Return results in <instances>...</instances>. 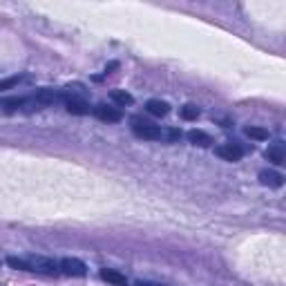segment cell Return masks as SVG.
<instances>
[{
	"mask_svg": "<svg viewBox=\"0 0 286 286\" xmlns=\"http://www.w3.org/2000/svg\"><path fill=\"white\" fill-rule=\"evenodd\" d=\"M132 132H134L139 139H148V141H161V128L154 126V123L146 121L141 116H132Z\"/></svg>",
	"mask_w": 286,
	"mask_h": 286,
	"instance_id": "6da1fadb",
	"label": "cell"
},
{
	"mask_svg": "<svg viewBox=\"0 0 286 286\" xmlns=\"http://www.w3.org/2000/svg\"><path fill=\"white\" fill-rule=\"evenodd\" d=\"M30 266L32 270H36V273H42V275H58L60 273V266L56 264L54 260H50V257H30Z\"/></svg>",
	"mask_w": 286,
	"mask_h": 286,
	"instance_id": "7a4b0ae2",
	"label": "cell"
},
{
	"mask_svg": "<svg viewBox=\"0 0 286 286\" xmlns=\"http://www.w3.org/2000/svg\"><path fill=\"white\" fill-rule=\"evenodd\" d=\"M58 266H60V273L70 275V278H85L88 275V266L80 260H76V257H65Z\"/></svg>",
	"mask_w": 286,
	"mask_h": 286,
	"instance_id": "3957f363",
	"label": "cell"
},
{
	"mask_svg": "<svg viewBox=\"0 0 286 286\" xmlns=\"http://www.w3.org/2000/svg\"><path fill=\"white\" fill-rule=\"evenodd\" d=\"M214 154L222 156L224 161H240L242 154H244V150H242L240 146H235V143H224V146L214 148Z\"/></svg>",
	"mask_w": 286,
	"mask_h": 286,
	"instance_id": "277c9868",
	"label": "cell"
},
{
	"mask_svg": "<svg viewBox=\"0 0 286 286\" xmlns=\"http://www.w3.org/2000/svg\"><path fill=\"white\" fill-rule=\"evenodd\" d=\"M94 114H96L101 121H108V123H116V121H121V118H123L121 110L108 108V106H96V108H94Z\"/></svg>",
	"mask_w": 286,
	"mask_h": 286,
	"instance_id": "5b68a950",
	"label": "cell"
},
{
	"mask_svg": "<svg viewBox=\"0 0 286 286\" xmlns=\"http://www.w3.org/2000/svg\"><path fill=\"white\" fill-rule=\"evenodd\" d=\"M65 110L70 114H76V116H83V114H90V106L85 103V98H65Z\"/></svg>",
	"mask_w": 286,
	"mask_h": 286,
	"instance_id": "8992f818",
	"label": "cell"
},
{
	"mask_svg": "<svg viewBox=\"0 0 286 286\" xmlns=\"http://www.w3.org/2000/svg\"><path fill=\"white\" fill-rule=\"evenodd\" d=\"M260 181L264 186H270V188H282V186H284V174L275 172V170H262Z\"/></svg>",
	"mask_w": 286,
	"mask_h": 286,
	"instance_id": "52a82bcc",
	"label": "cell"
},
{
	"mask_svg": "<svg viewBox=\"0 0 286 286\" xmlns=\"http://www.w3.org/2000/svg\"><path fill=\"white\" fill-rule=\"evenodd\" d=\"M60 98V94L58 92H54V90H50V88H45V90H38V92L34 94V101L38 103L40 108H45V106H52V103H56Z\"/></svg>",
	"mask_w": 286,
	"mask_h": 286,
	"instance_id": "ba28073f",
	"label": "cell"
},
{
	"mask_svg": "<svg viewBox=\"0 0 286 286\" xmlns=\"http://www.w3.org/2000/svg\"><path fill=\"white\" fill-rule=\"evenodd\" d=\"M146 110L152 114V116H166V114L170 112V106L166 101H161V98H150V101L146 103Z\"/></svg>",
	"mask_w": 286,
	"mask_h": 286,
	"instance_id": "9c48e42d",
	"label": "cell"
},
{
	"mask_svg": "<svg viewBox=\"0 0 286 286\" xmlns=\"http://www.w3.org/2000/svg\"><path fill=\"white\" fill-rule=\"evenodd\" d=\"M264 156L270 161V164H275V166H282L284 161H286V154H284V146L282 143H275V146H270L268 150L264 152Z\"/></svg>",
	"mask_w": 286,
	"mask_h": 286,
	"instance_id": "30bf717a",
	"label": "cell"
},
{
	"mask_svg": "<svg viewBox=\"0 0 286 286\" xmlns=\"http://www.w3.org/2000/svg\"><path fill=\"white\" fill-rule=\"evenodd\" d=\"M188 141L192 143V146H199V148L212 146L210 134H206V132H202V130H190V132H188Z\"/></svg>",
	"mask_w": 286,
	"mask_h": 286,
	"instance_id": "8fae6325",
	"label": "cell"
},
{
	"mask_svg": "<svg viewBox=\"0 0 286 286\" xmlns=\"http://www.w3.org/2000/svg\"><path fill=\"white\" fill-rule=\"evenodd\" d=\"M101 278L106 280V282L114 284V286H128V280L126 275H121L118 270H112V268H103L101 270Z\"/></svg>",
	"mask_w": 286,
	"mask_h": 286,
	"instance_id": "7c38bea8",
	"label": "cell"
},
{
	"mask_svg": "<svg viewBox=\"0 0 286 286\" xmlns=\"http://www.w3.org/2000/svg\"><path fill=\"white\" fill-rule=\"evenodd\" d=\"M244 134L248 136V139H255V141H266V139H268V130H264V128H257V126L244 128Z\"/></svg>",
	"mask_w": 286,
	"mask_h": 286,
	"instance_id": "4fadbf2b",
	"label": "cell"
},
{
	"mask_svg": "<svg viewBox=\"0 0 286 286\" xmlns=\"http://www.w3.org/2000/svg\"><path fill=\"white\" fill-rule=\"evenodd\" d=\"M110 96H112V101L118 103V106H132V103H134V96H132V94H128L126 90H114Z\"/></svg>",
	"mask_w": 286,
	"mask_h": 286,
	"instance_id": "5bb4252c",
	"label": "cell"
},
{
	"mask_svg": "<svg viewBox=\"0 0 286 286\" xmlns=\"http://www.w3.org/2000/svg\"><path fill=\"white\" fill-rule=\"evenodd\" d=\"M179 114H181V118H186V121H197L202 112H199L197 106H192V103H186V106L179 110Z\"/></svg>",
	"mask_w": 286,
	"mask_h": 286,
	"instance_id": "9a60e30c",
	"label": "cell"
},
{
	"mask_svg": "<svg viewBox=\"0 0 286 286\" xmlns=\"http://www.w3.org/2000/svg\"><path fill=\"white\" fill-rule=\"evenodd\" d=\"M25 101H27V98H22V96L4 98V101H2V108H4V110H9V112H14V110H18V108L25 106Z\"/></svg>",
	"mask_w": 286,
	"mask_h": 286,
	"instance_id": "2e32d148",
	"label": "cell"
},
{
	"mask_svg": "<svg viewBox=\"0 0 286 286\" xmlns=\"http://www.w3.org/2000/svg\"><path fill=\"white\" fill-rule=\"evenodd\" d=\"M179 139H181V130H177V128H168V130H164V128H161V141L174 143Z\"/></svg>",
	"mask_w": 286,
	"mask_h": 286,
	"instance_id": "e0dca14e",
	"label": "cell"
},
{
	"mask_svg": "<svg viewBox=\"0 0 286 286\" xmlns=\"http://www.w3.org/2000/svg\"><path fill=\"white\" fill-rule=\"evenodd\" d=\"M7 264L12 266V268H16V270H32L30 262H25V260H18V257H7Z\"/></svg>",
	"mask_w": 286,
	"mask_h": 286,
	"instance_id": "ac0fdd59",
	"label": "cell"
},
{
	"mask_svg": "<svg viewBox=\"0 0 286 286\" xmlns=\"http://www.w3.org/2000/svg\"><path fill=\"white\" fill-rule=\"evenodd\" d=\"M18 76H12V78H4V80H0V92H4V90H12V88H16L18 85Z\"/></svg>",
	"mask_w": 286,
	"mask_h": 286,
	"instance_id": "d6986e66",
	"label": "cell"
},
{
	"mask_svg": "<svg viewBox=\"0 0 286 286\" xmlns=\"http://www.w3.org/2000/svg\"><path fill=\"white\" fill-rule=\"evenodd\" d=\"M118 68V63H116V60H112V63H108L106 65V74H108V72H112V70H116Z\"/></svg>",
	"mask_w": 286,
	"mask_h": 286,
	"instance_id": "ffe728a7",
	"label": "cell"
},
{
	"mask_svg": "<svg viewBox=\"0 0 286 286\" xmlns=\"http://www.w3.org/2000/svg\"><path fill=\"white\" fill-rule=\"evenodd\" d=\"M136 286H159V284H152V282H136Z\"/></svg>",
	"mask_w": 286,
	"mask_h": 286,
	"instance_id": "44dd1931",
	"label": "cell"
}]
</instances>
